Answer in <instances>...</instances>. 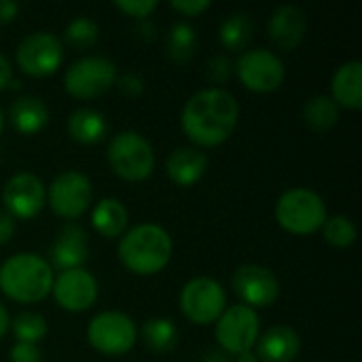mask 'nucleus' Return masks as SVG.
Instances as JSON below:
<instances>
[{"label": "nucleus", "instance_id": "12", "mask_svg": "<svg viewBox=\"0 0 362 362\" xmlns=\"http://www.w3.org/2000/svg\"><path fill=\"white\" fill-rule=\"evenodd\" d=\"M64 51L62 42L51 32H32L28 34L15 51L17 66L30 76H49L62 64Z\"/></svg>", "mask_w": 362, "mask_h": 362}, {"label": "nucleus", "instance_id": "28", "mask_svg": "<svg viewBox=\"0 0 362 362\" xmlns=\"http://www.w3.org/2000/svg\"><path fill=\"white\" fill-rule=\"evenodd\" d=\"M8 329L13 331V335L19 344H34L36 346L47 335V320L36 312H23L11 322Z\"/></svg>", "mask_w": 362, "mask_h": 362}, {"label": "nucleus", "instance_id": "10", "mask_svg": "<svg viewBox=\"0 0 362 362\" xmlns=\"http://www.w3.org/2000/svg\"><path fill=\"white\" fill-rule=\"evenodd\" d=\"M238 78L246 89L257 93H272L282 87L286 70L282 59L269 49H250L233 64Z\"/></svg>", "mask_w": 362, "mask_h": 362}, {"label": "nucleus", "instance_id": "16", "mask_svg": "<svg viewBox=\"0 0 362 362\" xmlns=\"http://www.w3.org/2000/svg\"><path fill=\"white\" fill-rule=\"evenodd\" d=\"M51 269L68 272V269H81L89 259V240L85 229L78 223L64 225L49 248Z\"/></svg>", "mask_w": 362, "mask_h": 362}, {"label": "nucleus", "instance_id": "42", "mask_svg": "<svg viewBox=\"0 0 362 362\" xmlns=\"http://www.w3.org/2000/svg\"><path fill=\"white\" fill-rule=\"evenodd\" d=\"M2 127H4V115H2V110H0V134H2Z\"/></svg>", "mask_w": 362, "mask_h": 362}, {"label": "nucleus", "instance_id": "19", "mask_svg": "<svg viewBox=\"0 0 362 362\" xmlns=\"http://www.w3.org/2000/svg\"><path fill=\"white\" fill-rule=\"evenodd\" d=\"M168 176L174 185L187 189L193 187L195 182L202 180V176L208 170V155L199 148L193 146H185V148H176L165 163Z\"/></svg>", "mask_w": 362, "mask_h": 362}, {"label": "nucleus", "instance_id": "26", "mask_svg": "<svg viewBox=\"0 0 362 362\" xmlns=\"http://www.w3.org/2000/svg\"><path fill=\"white\" fill-rule=\"evenodd\" d=\"M195 49H197V32L193 25L180 21V23H174L170 28V34H168V40H165V51H168V57L180 66L189 64L195 55Z\"/></svg>", "mask_w": 362, "mask_h": 362}, {"label": "nucleus", "instance_id": "9", "mask_svg": "<svg viewBox=\"0 0 362 362\" xmlns=\"http://www.w3.org/2000/svg\"><path fill=\"white\" fill-rule=\"evenodd\" d=\"M216 341L223 352L238 356L242 352L255 350V344L261 335V322L252 308L231 305L216 320Z\"/></svg>", "mask_w": 362, "mask_h": 362}, {"label": "nucleus", "instance_id": "20", "mask_svg": "<svg viewBox=\"0 0 362 362\" xmlns=\"http://www.w3.org/2000/svg\"><path fill=\"white\" fill-rule=\"evenodd\" d=\"M333 100L337 106H344L348 110H361L362 108V62L352 59L341 64L333 74Z\"/></svg>", "mask_w": 362, "mask_h": 362}, {"label": "nucleus", "instance_id": "31", "mask_svg": "<svg viewBox=\"0 0 362 362\" xmlns=\"http://www.w3.org/2000/svg\"><path fill=\"white\" fill-rule=\"evenodd\" d=\"M233 62L227 57V55H214V57H210L208 59V64H206V76L212 81V83H216V85H223V83H227L231 76H233Z\"/></svg>", "mask_w": 362, "mask_h": 362}, {"label": "nucleus", "instance_id": "27", "mask_svg": "<svg viewBox=\"0 0 362 362\" xmlns=\"http://www.w3.org/2000/svg\"><path fill=\"white\" fill-rule=\"evenodd\" d=\"M255 25L248 13H231L218 28V40L229 51L244 49L252 38Z\"/></svg>", "mask_w": 362, "mask_h": 362}, {"label": "nucleus", "instance_id": "33", "mask_svg": "<svg viewBox=\"0 0 362 362\" xmlns=\"http://www.w3.org/2000/svg\"><path fill=\"white\" fill-rule=\"evenodd\" d=\"M11 362H40V350L34 344H15L11 348Z\"/></svg>", "mask_w": 362, "mask_h": 362}, {"label": "nucleus", "instance_id": "41", "mask_svg": "<svg viewBox=\"0 0 362 362\" xmlns=\"http://www.w3.org/2000/svg\"><path fill=\"white\" fill-rule=\"evenodd\" d=\"M233 362H259V358H257V354L250 350V352H242V354H238Z\"/></svg>", "mask_w": 362, "mask_h": 362}, {"label": "nucleus", "instance_id": "25", "mask_svg": "<svg viewBox=\"0 0 362 362\" xmlns=\"http://www.w3.org/2000/svg\"><path fill=\"white\" fill-rule=\"evenodd\" d=\"M303 121L312 132H329L339 121V106L331 95H314L303 106Z\"/></svg>", "mask_w": 362, "mask_h": 362}, {"label": "nucleus", "instance_id": "11", "mask_svg": "<svg viewBox=\"0 0 362 362\" xmlns=\"http://www.w3.org/2000/svg\"><path fill=\"white\" fill-rule=\"evenodd\" d=\"M91 195H93V189H91L89 178L81 172L68 170V172H62L57 178H53L47 199H49L51 210L57 216L74 221L89 210Z\"/></svg>", "mask_w": 362, "mask_h": 362}, {"label": "nucleus", "instance_id": "7", "mask_svg": "<svg viewBox=\"0 0 362 362\" xmlns=\"http://www.w3.org/2000/svg\"><path fill=\"white\" fill-rule=\"evenodd\" d=\"M87 339L100 354L123 356L134 348L138 329L136 322L123 312H102L91 318L87 327Z\"/></svg>", "mask_w": 362, "mask_h": 362}, {"label": "nucleus", "instance_id": "35", "mask_svg": "<svg viewBox=\"0 0 362 362\" xmlns=\"http://www.w3.org/2000/svg\"><path fill=\"white\" fill-rule=\"evenodd\" d=\"M117 83L125 95H140L144 91V81L138 74H125L123 78H117Z\"/></svg>", "mask_w": 362, "mask_h": 362}, {"label": "nucleus", "instance_id": "21", "mask_svg": "<svg viewBox=\"0 0 362 362\" xmlns=\"http://www.w3.org/2000/svg\"><path fill=\"white\" fill-rule=\"evenodd\" d=\"M8 121L19 134L32 136L49 123V108L36 95H21L8 108Z\"/></svg>", "mask_w": 362, "mask_h": 362}, {"label": "nucleus", "instance_id": "3", "mask_svg": "<svg viewBox=\"0 0 362 362\" xmlns=\"http://www.w3.org/2000/svg\"><path fill=\"white\" fill-rule=\"evenodd\" d=\"M119 261L138 276L159 274L172 259L170 233L153 223L138 225L121 238L117 248Z\"/></svg>", "mask_w": 362, "mask_h": 362}, {"label": "nucleus", "instance_id": "5", "mask_svg": "<svg viewBox=\"0 0 362 362\" xmlns=\"http://www.w3.org/2000/svg\"><path fill=\"white\" fill-rule=\"evenodd\" d=\"M106 157L112 172L129 182H140L148 178L155 170L153 146L138 132H121L112 136Z\"/></svg>", "mask_w": 362, "mask_h": 362}, {"label": "nucleus", "instance_id": "24", "mask_svg": "<svg viewBox=\"0 0 362 362\" xmlns=\"http://www.w3.org/2000/svg\"><path fill=\"white\" fill-rule=\"evenodd\" d=\"M142 341L155 354H168L178 346V329L170 318H148L142 325Z\"/></svg>", "mask_w": 362, "mask_h": 362}, {"label": "nucleus", "instance_id": "30", "mask_svg": "<svg viewBox=\"0 0 362 362\" xmlns=\"http://www.w3.org/2000/svg\"><path fill=\"white\" fill-rule=\"evenodd\" d=\"M98 36H100V28L89 17H76L66 28V40L72 47H78V49L93 47L98 42Z\"/></svg>", "mask_w": 362, "mask_h": 362}, {"label": "nucleus", "instance_id": "34", "mask_svg": "<svg viewBox=\"0 0 362 362\" xmlns=\"http://www.w3.org/2000/svg\"><path fill=\"white\" fill-rule=\"evenodd\" d=\"M170 6L187 17H195L204 13L206 8H210V0H172Z\"/></svg>", "mask_w": 362, "mask_h": 362}, {"label": "nucleus", "instance_id": "8", "mask_svg": "<svg viewBox=\"0 0 362 362\" xmlns=\"http://www.w3.org/2000/svg\"><path fill=\"white\" fill-rule=\"evenodd\" d=\"M180 310L187 316V320L197 327L212 325L227 310L225 288L212 278H193L182 286Z\"/></svg>", "mask_w": 362, "mask_h": 362}, {"label": "nucleus", "instance_id": "15", "mask_svg": "<svg viewBox=\"0 0 362 362\" xmlns=\"http://www.w3.org/2000/svg\"><path fill=\"white\" fill-rule=\"evenodd\" d=\"M51 293L62 310L85 312L98 299V280L83 267L59 272V276L53 278Z\"/></svg>", "mask_w": 362, "mask_h": 362}, {"label": "nucleus", "instance_id": "6", "mask_svg": "<svg viewBox=\"0 0 362 362\" xmlns=\"http://www.w3.org/2000/svg\"><path fill=\"white\" fill-rule=\"evenodd\" d=\"M117 85V66L108 57L91 55L74 62L64 74V87L72 98L91 100Z\"/></svg>", "mask_w": 362, "mask_h": 362}, {"label": "nucleus", "instance_id": "40", "mask_svg": "<svg viewBox=\"0 0 362 362\" xmlns=\"http://www.w3.org/2000/svg\"><path fill=\"white\" fill-rule=\"evenodd\" d=\"M206 362H233V358L227 352H212V354H208Z\"/></svg>", "mask_w": 362, "mask_h": 362}, {"label": "nucleus", "instance_id": "39", "mask_svg": "<svg viewBox=\"0 0 362 362\" xmlns=\"http://www.w3.org/2000/svg\"><path fill=\"white\" fill-rule=\"evenodd\" d=\"M8 327H11V318H8V312H6V308L0 303V339L6 335V331H8Z\"/></svg>", "mask_w": 362, "mask_h": 362}, {"label": "nucleus", "instance_id": "23", "mask_svg": "<svg viewBox=\"0 0 362 362\" xmlns=\"http://www.w3.org/2000/svg\"><path fill=\"white\" fill-rule=\"evenodd\" d=\"M91 223L100 235L110 240V238L123 235V231L129 223V214H127V208L119 199L104 197L100 204H95V208L91 212Z\"/></svg>", "mask_w": 362, "mask_h": 362}, {"label": "nucleus", "instance_id": "29", "mask_svg": "<svg viewBox=\"0 0 362 362\" xmlns=\"http://www.w3.org/2000/svg\"><path fill=\"white\" fill-rule=\"evenodd\" d=\"M322 231H325V240L335 246V248H348L356 242V227L354 223L348 218V216H331L325 221L322 225Z\"/></svg>", "mask_w": 362, "mask_h": 362}, {"label": "nucleus", "instance_id": "13", "mask_svg": "<svg viewBox=\"0 0 362 362\" xmlns=\"http://www.w3.org/2000/svg\"><path fill=\"white\" fill-rule=\"evenodd\" d=\"M233 291L248 308H269L280 297V280L278 276L263 265H242L233 274Z\"/></svg>", "mask_w": 362, "mask_h": 362}, {"label": "nucleus", "instance_id": "4", "mask_svg": "<svg viewBox=\"0 0 362 362\" xmlns=\"http://www.w3.org/2000/svg\"><path fill=\"white\" fill-rule=\"evenodd\" d=\"M327 218V206L322 197L312 189H291L276 204L278 225L295 235H310L322 229Z\"/></svg>", "mask_w": 362, "mask_h": 362}, {"label": "nucleus", "instance_id": "32", "mask_svg": "<svg viewBox=\"0 0 362 362\" xmlns=\"http://www.w3.org/2000/svg\"><path fill=\"white\" fill-rule=\"evenodd\" d=\"M115 6H117L121 13H125V15H129V17H136V19H142V21H144V19L157 8V2H155V0H117Z\"/></svg>", "mask_w": 362, "mask_h": 362}, {"label": "nucleus", "instance_id": "2", "mask_svg": "<svg viewBox=\"0 0 362 362\" xmlns=\"http://www.w3.org/2000/svg\"><path fill=\"white\" fill-rule=\"evenodd\" d=\"M51 265L34 252H17L0 265V291L17 303H38L53 286Z\"/></svg>", "mask_w": 362, "mask_h": 362}, {"label": "nucleus", "instance_id": "38", "mask_svg": "<svg viewBox=\"0 0 362 362\" xmlns=\"http://www.w3.org/2000/svg\"><path fill=\"white\" fill-rule=\"evenodd\" d=\"M13 81V68L11 62L0 53V91L8 87V83Z\"/></svg>", "mask_w": 362, "mask_h": 362}, {"label": "nucleus", "instance_id": "14", "mask_svg": "<svg viewBox=\"0 0 362 362\" xmlns=\"http://www.w3.org/2000/svg\"><path fill=\"white\" fill-rule=\"evenodd\" d=\"M45 185L38 176L30 172H19L11 176L2 189V204L8 210V216L15 218H34L45 206Z\"/></svg>", "mask_w": 362, "mask_h": 362}, {"label": "nucleus", "instance_id": "37", "mask_svg": "<svg viewBox=\"0 0 362 362\" xmlns=\"http://www.w3.org/2000/svg\"><path fill=\"white\" fill-rule=\"evenodd\" d=\"M17 11H19L17 2H13V0H0V25L2 23H11L17 17Z\"/></svg>", "mask_w": 362, "mask_h": 362}, {"label": "nucleus", "instance_id": "18", "mask_svg": "<svg viewBox=\"0 0 362 362\" xmlns=\"http://www.w3.org/2000/svg\"><path fill=\"white\" fill-rule=\"evenodd\" d=\"M301 352V337L286 325H276L259 335L255 354L259 362H293Z\"/></svg>", "mask_w": 362, "mask_h": 362}, {"label": "nucleus", "instance_id": "22", "mask_svg": "<svg viewBox=\"0 0 362 362\" xmlns=\"http://www.w3.org/2000/svg\"><path fill=\"white\" fill-rule=\"evenodd\" d=\"M68 134L81 144H98L108 134V121L93 108H78L68 117Z\"/></svg>", "mask_w": 362, "mask_h": 362}, {"label": "nucleus", "instance_id": "17", "mask_svg": "<svg viewBox=\"0 0 362 362\" xmlns=\"http://www.w3.org/2000/svg\"><path fill=\"white\" fill-rule=\"evenodd\" d=\"M308 32V15L295 4H284L274 11L269 19V38L282 51L297 49Z\"/></svg>", "mask_w": 362, "mask_h": 362}, {"label": "nucleus", "instance_id": "36", "mask_svg": "<svg viewBox=\"0 0 362 362\" xmlns=\"http://www.w3.org/2000/svg\"><path fill=\"white\" fill-rule=\"evenodd\" d=\"M15 233V221L6 212H0V246L6 244Z\"/></svg>", "mask_w": 362, "mask_h": 362}, {"label": "nucleus", "instance_id": "1", "mask_svg": "<svg viewBox=\"0 0 362 362\" xmlns=\"http://www.w3.org/2000/svg\"><path fill=\"white\" fill-rule=\"evenodd\" d=\"M240 117L238 100L221 87L202 89L182 108V132L197 146H218L235 129Z\"/></svg>", "mask_w": 362, "mask_h": 362}]
</instances>
